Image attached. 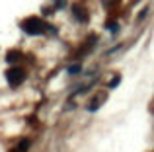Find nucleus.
<instances>
[{"label": "nucleus", "instance_id": "1", "mask_svg": "<svg viewBox=\"0 0 154 152\" xmlns=\"http://www.w3.org/2000/svg\"><path fill=\"white\" fill-rule=\"evenodd\" d=\"M22 29L27 35H43L47 31V22H43L41 18H27L22 22Z\"/></svg>", "mask_w": 154, "mask_h": 152}, {"label": "nucleus", "instance_id": "2", "mask_svg": "<svg viewBox=\"0 0 154 152\" xmlns=\"http://www.w3.org/2000/svg\"><path fill=\"white\" fill-rule=\"evenodd\" d=\"M6 80L10 86H20L26 80V70L20 68V66H12V68L6 70Z\"/></svg>", "mask_w": 154, "mask_h": 152}, {"label": "nucleus", "instance_id": "3", "mask_svg": "<svg viewBox=\"0 0 154 152\" xmlns=\"http://www.w3.org/2000/svg\"><path fill=\"white\" fill-rule=\"evenodd\" d=\"M72 12H74L76 20H80L82 23H86V22H88V18H90V14H88V10H86L84 6H80V4H76V6H74V10H72Z\"/></svg>", "mask_w": 154, "mask_h": 152}, {"label": "nucleus", "instance_id": "4", "mask_svg": "<svg viewBox=\"0 0 154 152\" xmlns=\"http://www.w3.org/2000/svg\"><path fill=\"white\" fill-rule=\"evenodd\" d=\"M96 43H98V37H96V35H90V39H88V41L82 45V49H80L78 53L80 55H88V51H92V47H94Z\"/></svg>", "mask_w": 154, "mask_h": 152}, {"label": "nucleus", "instance_id": "5", "mask_svg": "<svg viewBox=\"0 0 154 152\" xmlns=\"http://www.w3.org/2000/svg\"><path fill=\"white\" fill-rule=\"evenodd\" d=\"M20 59H22V53H20V51H10V55L6 57V61L14 62V61H20Z\"/></svg>", "mask_w": 154, "mask_h": 152}, {"label": "nucleus", "instance_id": "6", "mask_svg": "<svg viewBox=\"0 0 154 152\" xmlns=\"http://www.w3.org/2000/svg\"><path fill=\"white\" fill-rule=\"evenodd\" d=\"M119 82H121V76L115 74V76H113V80H109V88H117V86H119Z\"/></svg>", "mask_w": 154, "mask_h": 152}, {"label": "nucleus", "instance_id": "7", "mask_svg": "<svg viewBox=\"0 0 154 152\" xmlns=\"http://www.w3.org/2000/svg\"><path fill=\"white\" fill-rule=\"evenodd\" d=\"M27 148H29V141L26 138V141H22V142H20V146H18V152H26Z\"/></svg>", "mask_w": 154, "mask_h": 152}, {"label": "nucleus", "instance_id": "8", "mask_svg": "<svg viewBox=\"0 0 154 152\" xmlns=\"http://www.w3.org/2000/svg\"><path fill=\"white\" fill-rule=\"evenodd\" d=\"M80 68H82L80 65H72L70 68H68V72H70V74H76V72H80Z\"/></svg>", "mask_w": 154, "mask_h": 152}, {"label": "nucleus", "instance_id": "9", "mask_svg": "<svg viewBox=\"0 0 154 152\" xmlns=\"http://www.w3.org/2000/svg\"><path fill=\"white\" fill-rule=\"evenodd\" d=\"M64 4H66V0H55V6L57 8H64Z\"/></svg>", "mask_w": 154, "mask_h": 152}]
</instances>
